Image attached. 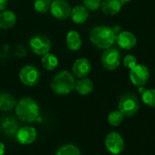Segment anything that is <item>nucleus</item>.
<instances>
[{
	"mask_svg": "<svg viewBox=\"0 0 155 155\" xmlns=\"http://www.w3.org/2000/svg\"><path fill=\"white\" fill-rule=\"evenodd\" d=\"M89 37L91 42L95 47L102 49L111 48L116 40V34L114 30L105 26H100L92 28Z\"/></svg>",
	"mask_w": 155,
	"mask_h": 155,
	"instance_id": "1",
	"label": "nucleus"
},
{
	"mask_svg": "<svg viewBox=\"0 0 155 155\" xmlns=\"http://www.w3.org/2000/svg\"><path fill=\"white\" fill-rule=\"evenodd\" d=\"M75 82L74 76L71 72L67 70H62L53 77L50 87L54 93L63 96L70 94L74 90Z\"/></svg>",
	"mask_w": 155,
	"mask_h": 155,
	"instance_id": "2",
	"label": "nucleus"
},
{
	"mask_svg": "<svg viewBox=\"0 0 155 155\" xmlns=\"http://www.w3.org/2000/svg\"><path fill=\"white\" fill-rule=\"evenodd\" d=\"M15 113L22 122H33L39 116V107L32 98L25 97L15 104Z\"/></svg>",
	"mask_w": 155,
	"mask_h": 155,
	"instance_id": "3",
	"label": "nucleus"
},
{
	"mask_svg": "<svg viewBox=\"0 0 155 155\" xmlns=\"http://www.w3.org/2000/svg\"><path fill=\"white\" fill-rule=\"evenodd\" d=\"M140 109V103L137 97L131 92L124 93L118 101V111L125 117L134 116Z\"/></svg>",
	"mask_w": 155,
	"mask_h": 155,
	"instance_id": "4",
	"label": "nucleus"
},
{
	"mask_svg": "<svg viewBox=\"0 0 155 155\" xmlns=\"http://www.w3.org/2000/svg\"><path fill=\"white\" fill-rule=\"evenodd\" d=\"M18 77L22 84L28 87H34L39 83L41 73L35 66L25 65L20 69Z\"/></svg>",
	"mask_w": 155,
	"mask_h": 155,
	"instance_id": "5",
	"label": "nucleus"
},
{
	"mask_svg": "<svg viewBox=\"0 0 155 155\" xmlns=\"http://www.w3.org/2000/svg\"><path fill=\"white\" fill-rule=\"evenodd\" d=\"M31 51L38 56H44L48 53L52 47V42L49 37L44 35H36L29 40Z\"/></svg>",
	"mask_w": 155,
	"mask_h": 155,
	"instance_id": "6",
	"label": "nucleus"
},
{
	"mask_svg": "<svg viewBox=\"0 0 155 155\" xmlns=\"http://www.w3.org/2000/svg\"><path fill=\"white\" fill-rule=\"evenodd\" d=\"M101 61L104 69H106L107 70H114L120 65V52L114 48H106L101 56Z\"/></svg>",
	"mask_w": 155,
	"mask_h": 155,
	"instance_id": "7",
	"label": "nucleus"
},
{
	"mask_svg": "<svg viewBox=\"0 0 155 155\" xmlns=\"http://www.w3.org/2000/svg\"><path fill=\"white\" fill-rule=\"evenodd\" d=\"M104 144L107 151L114 155L120 154L124 149V140L117 132H111L108 133L105 138Z\"/></svg>",
	"mask_w": 155,
	"mask_h": 155,
	"instance_id": "8",
	"label": "nucleus"
},
{
	"mask_svg": "<svg viewBox=\"0 0 155 155\" xmlns=\"http://www.w3.org/2000/svg\"><path fill=\"white\" fill-rule=\"evenodd\" d=\"M150 77L149 69L144 65H136L130 69L129 78L131 82L136 87L144 86Z\"/></svg>",
	"mask_w": 155,
	"mask_h": 155,
	"instance_id": "9",
	"label": "nucleus"
},
{
	"mask_svg": "<svg viewBox=\"0 0 155 155\" xmlns=\"http://www.w3.org/2000/svg\"><path fill=\"white\" fill-rule=\"evenodd\" d=\"M71 10L70 4L65 0H54L51 2V15L58 20H64L69 17Z\"/></svg>",
	"mask_w": 155,
	"mask_h": 155,
	"instance_id": "10",
	"label": "nucleus"
},
{
	"mask_svg": "<svg viewBox=\"0 0 155 155\" xmlns=\"http://www.w3.org/2000/svg\"><path fill=\"white\" fill-rule=\"evenodd\" d=\"M15 137L17 142L21 144H31L36 140L37 132L34 127L25 126L17 130Z\"/></svg>",
	"mask_w": 155,
	"mask_h": 155,
	"instance_id": "11",
	"label": "nucleus"
},
{
	"mask_svg": "<svg viewBox=\"0 0 155 155\" xmlns=\"http://www.w3.org/2000/svg\"><path fill=\"white\" fill-rule=\"evenodd\" d=\"M92 65L90 61L85 58H78L74 61L72 67L73 75L78 79H83L88 76V74L91 72Z\"/></svg>",
	"mask_w": 155,
	"mask_h": 155,
	"instance_id": "12",
	"label": "nucleus"
},
{
	"mask_svg": "<svg viewBox=\"0 0 155 155\" xmlns=\"http://www.w3.org/2000/svg\"><path fill=\"white\" fill-rule=\"evenodd\" d=\"M117 44L124 49H132L136 45V37L130 31H123L116 35Z\"/></svg>",
	"mask_w": 155,
	"mask_h": 155,
	"instance_id": "13",
	"label": "nucleus"
},
{
	"mask_svg": "<svg viewBox=\"0 0 155 155\" xmlns=\"http://www.w3.org/2000/svg\"><path fill=\"white\" fill-rule=\"evenodd\" d=\"M70 17L74 24H84L88 18V11L84 5H76L72 8Z\"/></svg>",
	"mask_w": 155,
	"mask_h": 155,
	"instance_id": "14",
	"label": "nucleus"
},
{
	"mask_svg": "<svg viewBox=\"0 0 155 155\" xmlns=\"http://www.w3.org/2000/svg\"><path fill=\"white\" fill-rule=\"evenodd\" d=\"M16 23V16L11 10H3L0 12V28L9 29Z\"/></svg>",
	"mask_w": 155,
	"mask_h": 155,
	"instance_id": "15",
	"label": "nucleus"
},
{
	"mask_svg": "<svg viewBox=\"0 0 155 155\" xmlns=\"http://www.w3.org/2000/svg\"><path fill=\"white\" fill-rule=\"evenodd\" d=\"M66 46L71 51H77L82 47V38L80 34L75 30H70L66 34Z\"/></svg>",
	"mask_w": 155,
	"mask_h": 155,
	"instance_id": "16",
	"label": "nucleus"
},
{
	"mask_svg": "<svg viewBox=\"0 0 155 155\" xmlns=\"http://www.w3.org/2000/svg\"><path fill=\"white\" fill-rule=\"evenodd\" d=\"M123 3L119 0H104L102 2L101 9L108 16H114L118 14L122 9Z\"/></svg>",
	"mask_w": 155,
	"mask_h": 155,
	"instance_id": "17",
	"label": "nucleus"
},
{
	"mask_svg": "<svg viewBox=\"0 0 155 155\" xmlns=\"http://www.w3.org/2000/svg\"><path fill=\"white\" fill-rule=\"evenodd\" d=\"M74 90L78 94L82 96H86L94 90V83L90 79H87L86 77L79 79V80L75 82Z\"/></svg>",
	"mask_w": 155,
	"mask_h": 155,
	"instance_id": "18",
	"label": "nucleus"
},
{
	"mask_svg": "<svg viewBox=\"0 0 155 155\" xmlns=\"http://www.w3.org/2000/svg\"><path fill=\"white\" fill-rule=\"evenodd\" d=\"M16 101L14 96L7 92H0V110L9 111L15 107Z\"/></svg>",
	"mask_w": 155,
	"mask_h": 155,
	"instance_id": "19",
	"label": "nucleus"
},
{
	"mask_svg": "<svg viewBox=\"0 0 155 155\" xmlns=\"http://www.w3.org/2000/svg\"><path fill=\"white\" fill-rule=\"evenodd\" d=\"M41 64L44 67V69H45L46 70H54L58 66L59 60H58V58L54 54L48 52L45 54L44 56H42Z\"/></svg>",
	"mask_w": 155,
	"mask_h": 155,
	"instance_id": "20",
	"label": "nucleus"
},
{
	"mask_svg": "<svg viewBox=\"0 0 155 155\" xmlns=\"http://www.w3.org/2000/svg\"><path fill=\"white\" fill-rule=\"evenodd\" d=\"M139 91L142 93V99L145 105L155 108V90L154 89H150V90H145L143 88H140Z\"/></svg>",
	"mask_w": 155,
	"mask_h": 155,
	"instance_id": "21",
	"label": "nucleus"
},
{
	"mask_svg": "<svg viewBox=\"0 0 155 155\" xmlns=\"http://www.w3.org/2000/svg\"><path fill=\"white\" fill-rule=\"evenodd\" d=\"M2 128L6 134L13 135V134L16 133V132L18 130V124L15 120H14L11 117H7L3 121Z\"/></svg>",
	"mask_w": 155,
	"mask_h": 155,
	"instance_id": "22",
	"label": "nucleus"
},
{
	"mask_svg": "<svg viewBox=\"0 0 155 155\" xmlns=\"http://www.w3.org/2000/svg\"><path fill=\"white\" fill-rule=\"evenodd\" d=\"M55 155H81L80 150L73 144H65L60 147Z\"/></svg>",
	"mask_w": 155,
	"mask_h": 155,
	"instance_id": "23",
	"label": "nucleus"
},
{
	"mask_svg": "<svg viewBox=\"0 0 155 155\" xmlns=\"http://www.w3.org/2000/svg\"><path fill=\"white\" fill-rule=\"evenodd\" d=\"M51 0H35L34 2V9L40 13L45 14L50 10Z\"/></svg>",
	"mask_w": 155,
	"mask_h": 155,
	"instance_id": "24",
	"label": "nucleus"
},
{
	"mask_svg": "<svg viewBox=\"0 0 155 155\" xmlns=\"http://www.w3.org/2000/svg\"><path fill=\"white\" fill-rule=\"evenodd\" d=\"M124 117V116L119 111H112L108 115V122H109L110 125H112L114 127H117V126H119L123 122Z\"/></svg>",
	"mask_w": 155,
	"mask_h": 155,
	"instance_id": "25",
	"label": "nucleus"
},
{
	"mask_svg": "<svg viewBox=\"0 0 155 155\" xmlns=\"http://www.w3.org/2000/svg\"><path fill=\"white\" fill-rule=\"evenodd\" d=\"M83 2H84V5L87 9L95 11L99 7H101L103 0H83Z\"/></svg>",
	"mask_w": 155,
	"mask_h": 155,
	"instance_id": "26",
	"label": "nucleus"
},
{
	"mask_svg": "<svg viewBox=\"0 0 155 155\" xmlns=\"http://www.w3.org/2000/svg\"><path fill=\"white\" fill-rule=\"evenodd\" d=\"M124 65L125 68H128V69H131L134 66L137 65V59L133 55H127V56H125V58L124 59Z\"/></svg>",
	"mask_w": 155,
	"mask_h": 155,
	"instance_id": "27",
	"label": "nucleus"
},
{
	"mask_svg": "<svg viewBox=\"0 0 155 155\" xmlns=\"http://www.w3.org/2000/svg\"><path fill=\"white\" fill-rule=\"evenodd\" d=\"M7 4H8V0H0V12L6 8Z\"/></svg>",
	"mask_w": 155,
	"mask_h": 155,
	"instance_id": "28",
	"label": "nucleus"
},
{
	"mask_svg": "<svg viewBox=\"0 0 155 155\" xmlns=\"http://www.w3.org/2000/svg\"><path fill=\"white\" fill-rule=\"evenodd\" d=\"M5 153V145L0 142V155H4Z\"/></svg>",
	"mask_w": 155,
	"mask_h": 155,
	"instance_id": "29",
	"label": "nucleus"
},
{
	"mask_svg": "<svg viewBox=\"0 0 155 155\" xmlns=\"http://www.w3.org/2000/svg\"><path fill=\"white\" fill-rule=\"evenodd\" d=\"M119 1H121L123 4H125V3H128V2H130L131 0H119Z\"/></svg>",
	"mask_w": 155,
	"mask_h": 155,
	"instance_id": "30",
	"label": "nucleus"
}]
</instances>
